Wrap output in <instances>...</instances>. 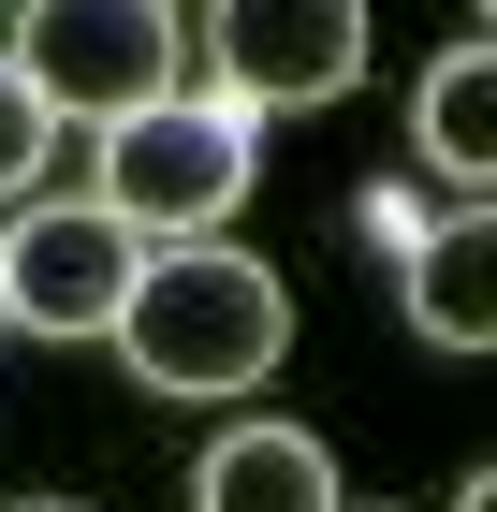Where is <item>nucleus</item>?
Listing matches in <instances>:
<instances>
[{
    "instance_id": "1",
    "label": "nucleus",
    "mask_w": 497,
    "mask_h": 512,
    "mask_svg": "<svg viewBox=\"0 0 497 512\" xmlns=\"http://www.w3.org/2000/svg\"><path fill=\"white\" fill-rule=\"evenodd\" d=\"M117 366L147 395H249V381H278V352H293V293H278V264L264 249H234V235H176V249H147L132 264V293H117Z\"/></svg>"
},
{
    "instance_id": "2",
    "label": "nucleus",
    "mask_w": 497,
    "mask_h": 512,
    "mask_svg": "<svg viewBox=\"0 0 497 512\" xmlns=\"http://www.w3.org/2000/svg\"><path fill=\"white\" fill-rule=\"evenodd\" d=\"M249 132H264V118H234V103H176V88H161V103H132V118L103 132V205H117L147 249L220 235L234 191H249V161H264Z\"/></svg>"
},
{
    "instance_id": "3",
    "label": "nucleus",
    "mask_w": 497,
    "mask_h": 512,
    "mask_svg": "<svg viewBox=\"0 0 497 512\" xmlns=\"http://www.w3.org/2000/svg\"><path fill=\"white\" fill-rule=\"evenodd\" d=\"M0 59L30 74L44 118L117 132L132 103H161V88H176V0H30Z\"/></svg>"
},
{
    "instance_id": "4",
    "label": "nucleus",
    "mask_w": 497,
    "mask_h": 512,
    "mask_svg": "<svg viewBox=\"0 0 497 512\" xmlns=\"http://www.w3.org/2000/svg\"><path fill=\"white\" fill-rule=\"evenodd\" d=\"M220 103L234 118H307L366 74V0H220Z\"/></svg>"
},
{
    "instance_id": "5",
    "label": "nucleus",
    "mask_w": 497,
    "mask_h": 512,
    "mask_svg": "<svg viewBox=\"0 0 497 512\" xmlns=\"http://www.w3.org/2000/svg\"><path fill=\"white\" fill-rule=\"evenodd\" d=\"M147 235L117 220V205H30L15 235H0V322H30V337H103L117 293H132Z\"/></svg>"
},
{
    "instance_id": "6",
    "label": "nucleus",
    "mask_w": 497,
    "mask_h": 512,
    "mask_svg": "<svg viewBox=\"0 0 497 512\" xmlns=\"http://www.w3.org/2000/svg\"><path fill=\"white\" fill-rule=\"evenodd\" d=\"M395 293H410V337H424V352H483V337H497V220L454 205L439 235H410V278H395Z\"/></svg>"
},
{
    "instance_id": "7",
    "label": "nucleus",
    "mask_w": 497,
    "mask_h": 512,
    "mask_svg": "<svg viewBox=\"0 0 497 512\" xmlns=\"http://www.w3.org/2000/svg\"><path fill=\"white\" fill-rule=\"evenodd\" d=\"M191 512H351V498H337V454L307 425H234V439H205Z\"/></svg>"
},
{
    "instance_id": "8",
    "label": "nucleus",
    "mask_w": 497,
    "mask_h": 512,
    "mask_svg": "<svg viewBox=\"0 0 497 512\" xmlns=\"http://www.w3.org/2000/svg\"><path fill=\"white\" fill-rule=\"evenodd\" d=\"M410 147H424V176H454V191H483V176H497V44H454V59L424 74Z\"/></svg>"
},
{
    "instance_id": "9",
    "label": "nucleus",
    "mask_w": 497,
    "mask_h": 512,
    "mask_svg": "<svg viewBox=\"0 0 497 512\" xmlns=\"http://www.w3.org/2000/svg\"><path fill=\"white\" fill-rule=\"evenodd\" d=\"M44 103H30V74H15V59H0V191H30V161H44Z\"/></svg>"
},
{
    "instance_id": "10",
    "label": "nucleus",
    "mask_w": 497,
    "mask_h": 512,
    "mask_svg": "<svg viewBox=\"0 0 497 512\" xmlns=\"http://www.w3.org/2000/svg\"><path fill=\"white\" fill-rule=\"evenodd\" d=\"M15 512H74V498H15Z\"/></svg>"
}]
</instances>
